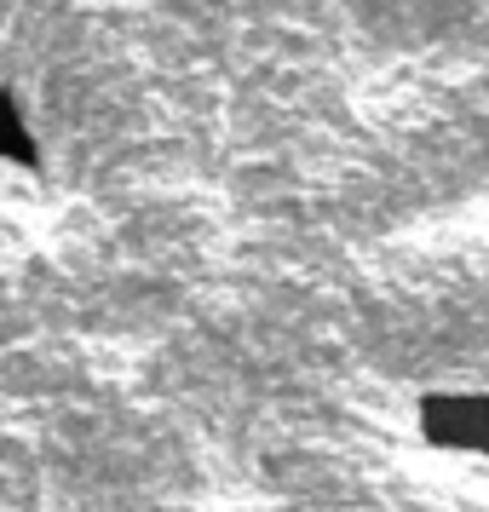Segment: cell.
Returning <instances> with one entry per match:
<instances>
[{
    "mask_svg": "<svg viewBox=\"0 0 489 512\" xmlns=\"http://www.w3.org/2000/svg\"><path fill=\"white\" fill-rule=\"evenodd\" d=\"M415 426L443 455L489 461V392H426L415 403Z\"/></svg>",
    "mask_w": 489,
    "mask_h": 512,
    "instance_id": "1",
    "label": "cell"
}]
</instances>
